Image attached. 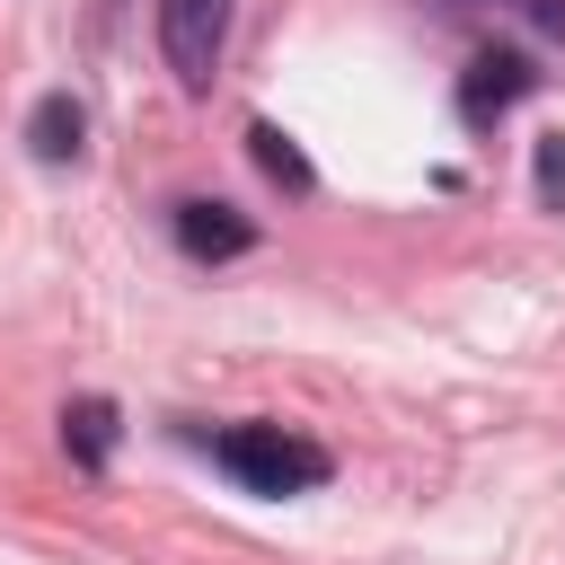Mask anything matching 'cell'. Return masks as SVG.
<instances>
[{"mask_svg": "<svg viewBox=\"0 0 565 565\" xmlns=\"http://www.w3.org/2000/svg\"><path fill=\"white\" fill-rule=\"evenodd\" d=\"M530 159H539V203H547V212H565V132H539V150H530Z\"/></svg>", "mask_w": 565, "mask_h": 565, "instance_id": "8", "label": "cell"}, {"mask_svg": "<svg viewBox=\"0 0 565 565\" xmlns=\"http://www.w3.org/2000/svg\"><path fill=\"white\" fill-rule=\"evenodd\" d=\"M247 150H256V168H265L282 194H309V185H318V168L300 159V141H291V132H274V124H247Z\"/></svg>", "mask_w": 565, "mask_h": 565, "instance_id": "7", "label": "cell"}, {"mask_svg": "<svg viewBox=\"0 0 565 565\" xmlns=\"http://www.w3.org/2000/svg\"><path fill=\"white\" fill-rule=\"evenodd\" d=\"M177 247H185L194 265H230V256L256 247V221L230 212V203H177Z\"/></svg>", "mask_w": 565, "mask_h": 565, "instance_id": "4", "label": "cell"}, {"mask_svg": "<svg viewBox=\"0 0 565 565\" xmlns=\"http://www.w3.org/2000/svg\"><path fill=\"white\" fill-rule=\"evenodd\" d=\"M221 44H230V0H159V53L177 88H212Z\"/></svg>", "mask_w": 565, "mask_h": 565, "instance_id": "2", "label": "cell"}, {"mask_svg": "<svg viewBox=\"0 0 565 565\" xmlns=\"http://www.w3.org/2000/svg\"><path fill=\"white\" fill-rule=\"evenodd\" d=\"M530 88H539V62L512 53V44H486V53L459 71V115H468V124H494V115H512Z\"/></svg>", "mask_w": 565, "mask_h": 565, "instance_id": "3", "label": "cell"}, {"mask_svg": "<svg viewBox=\"0 0 565 565\" xmlns=\"http://www.w3.org/2000/svg\"><path fill=\"white\" fill-rule=\"evenodd\" d=\"M503 9H521V18H530V26H547V35H556V44H565V0H503Z\"/></svg>", "mask_w": 565, "mask_h": 565, "instance_id": "9", "label": "cell"}, {"mask_svg": "<svg viewBox=\"0 0 565 565\" xmlns=\"http://www.w3.org/2000/svg\"><path fill=\"white\" fill-rule=\"evenodd\" d=\"M62 450H71L79 468H106V450H115V406H106V397H71V406H62Z\"/></svg>", "mask_w": 565, "mask_h": 565, "instance_id": "6", "label": "cell"}, {"mask_svg": "<svg viewBox=\"0 0 565 565\" xmlns=\"http://www.w3.org/2000/svg\"><path fill=\"white\" fill-rule=\"evenodd\" d=\"M26 150H35L44 168H62V159H79V150H88V106H79L71 88H53V97H35V115H26Z\"/></svg>", "mask_w": 565, "mask_h": 565, "instance_id": "5", "label": "cell"}, {"mask_svg": "<svg viewBox=\"0 0 565 565\" xmlns=\"http://www.w3.org/2000/svg\"><path fill=\"white\" fill-rule=\"evenodd\" d=\"M212 459L247 494H309V486L335 477V459L309 433H291V424H230V433H212Z\"/></svg>", "mask_w": 565, "mask_h": 565, "instance_id": "1", "label": "cell"}]
</instances>
